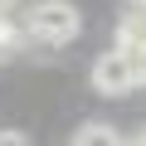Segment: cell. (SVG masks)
<instances>
[{"label": "cell", "mask_w": 146, "mask_h": 146, "mask_svg": "<svg viewBox=\"0 0 146 146\" xmlns=\"http://www.w3.org/2000/svg\"><path fill=\"white\" fill-rule=\"evenodd\" d=\"M25 29L39 44H73L83 29V15L68 5V0H39V5L25 15Z\"/></svg>", "instance_id": "obj_1"}, {"label": "cell", "mask_w": 146, "mask_h": 146, "mask_svg": "<svg viewBox=\"0 0 146 146\" xmlns=\"http://www.w3.org/2000/svg\"><path fill=\"white\" fill-rule=\"evenodd\" d=\"M136 83H141L136 54H127L122 44H117L112 54H102V58L93 63V88H98V93H107V98H122V93H131Z\"/></svg>", "instance_id": "obj_2"}, {"label": "cell", "mask_w": 146, "mask_h": 146, "mask_svg": "<svg viewBox=\"0 0 146 146\" xmlns=\"http://www.w3.org/2000/svg\"><path fill=\"white\" fill-rule=\"evenodd\" d=\"M117 44L127 54H146V0H136V10L117 20Z\"/></svg>", "instance_id": "obj_3"}, {"label": "cell", "mask_w": 146, "mask_h": 146, "mask_svg": "<svg viewBox=\"0 0 146 146\" xmlns=\"http://www.w3.org/2000/svg\"><path fill=\"white\" fill-rule=\"evenodd\" d=\"M25 39H29V29H25V25H15L5 10H0V58L20 54V49H25Z\"/></svg>", "instance_id": "obj_4"}, {"label": "cell", "mask_w": 146, "mask_h": 146, "mask_svg": "<svg viewBox=\"0 0 146 146\" xmlns=\"http://www.w3.org/2000/svg\"><path fill=\"white\" fill-rule=\"evenodd\" d=\"M73 141H78V146H88V141H117V131L107 127V122H88V127H78V131H73Z\"/></svg>", "instance_id": "obj_5"}, {"label": "cell", "mask_w": 146, "mask_h": 146, "mask_svg": "<svg viewBox=\"0 0 146 146\" xmlns=\"http://www.w3.org/2000/svg\"><path fill=\"white\" fill-rule=\"evenodd\" d=\"M0 141H10V146H15V141H29V136H25V131H0Z\"/></svg>", "instance_id": "obj_6"}, {"label": "cell", "mask_w": 146, "mask_h": 146, "mask_svg": "<svg viewBox=\"0 0 146 146\" xmlns=\"http://www.w3.org/2000/svg\"><path fill=\"white\" fill-rule=\"evenodd\" d=\"M136 68H141V83H146V54H136Z\"/></svg>", "instance_id": "obj_7"}, {"label": "cell", "mask_w": 146, "mask_h": 146, "mask_svg": "<svg viewBox=\"0 0 146 146\" xmlns=\"http://www.w3.org/2000/svg\"><path fill=\"white\" fill-rule=\"evenodd\" d=\"M131 141H141V146H146V127H136V131H131Z\"/></svg>", "instance_id": "obj_8"}, {"label": "cell", "mask_w": 146, "mask_h": 146, "mask_svg": "<svg viewBox=\"0 0 146 146\" xmlns=\"http://www.w3.org/2000/svg\"><path fill=\"white\" fill-rule=\"evenodd\" d=\"M131 5H136V0H131Z\"/></svg>", "instance_id": "obj_9"}]
</instances>
